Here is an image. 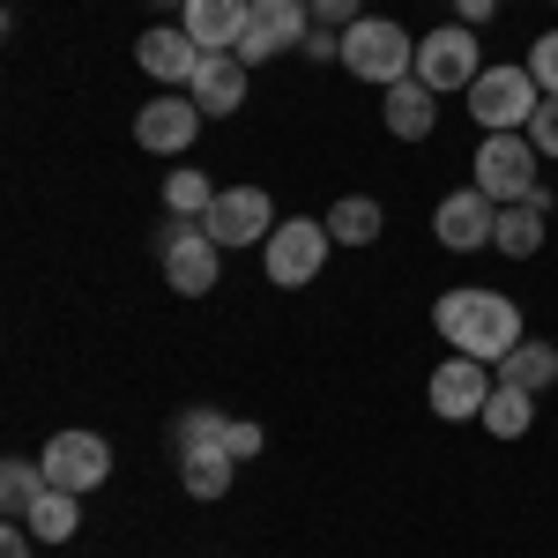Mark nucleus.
Returning a JSON list of instances; mask_svg holds the SVG:
<instances>
[{"mask_svg":"<svg viewBox=\"0 0 558 558\" xmlns=\"http://www.w3.org/2000/svg\"><path fill=\"white\" fill-rule=\"evenodd\" d=\"M432 328L439 343H454V357H476V365H499L507 350L521 343V305L507 291H484V283H462L432 305Z\"/></svg>","mask_w":558,"mask_h":558,"instance_id":"f257e3e1","label":"nucleus"},{"mask_svg":"<svg viewBox=\"0 0 558 558\" xmlns=\"http://www.w3.org/2000/svg\"><path fill=\"white\" fill-rule=\"evenodd\" d=\"M462 97H470V120L484 134H529L536 105H544V89H536V75H529L521 60H492Z\"/></svg>","mask_w":558,"mask_h":558,"instance_id":"f03ea898","label":"nucleus"},{"mask_svg":"<svg viewBox=\"0 0 558 558\" xmlns=\"http://www.w3.org/2000/svg\"><path fill=\"white\" fill-rule=\"evenodd\" d=\"M343 68L357 75V83H410L417 75V38L402 31V23H387V15H357L343 31Z\"/></svg>","mask_w":558,"mask_h":558,"instance_id":"7ed1b4c3","label":"nucleus"},{"mask_svg":"<svg viewBox=\"0 0 558 558\" xmlns=\"http://www.w3.org/2000/svg\"><path fill=\"white\" fill-rule=\"evenodd\" d=\"M328 223L320 216H283L276 231H268V246H260V268H268V283L276 291H305L313 276H320V260H328Z\"/></svg>","mask_w":558,"mask_h":558,"instance_id":"20e7f679","label":"nucleus"},{"mask_svg":"<svg viewBox=\"0 0 558 558\" xmlns=\"http://www.w3.org/2000/svg\"><path fill=\"white\" fill-rule=\"evenodd\" d=\"M157 254H165V283H172L179 299H202L223 276V246L202 231V216H172L165 239H157Z\"/></svg>","mask_w":558,"mask_h":558,"instance_id":"39448f33","label":"nucleus"},{"mask_svg":"<svg viewBox=\"0 0 558 558\" xmlns=\"http://www.w3.org/2000/svg\"><path fill=\"white\" fill-rule=\"evenodd\" d=\"M536 165H544V157H536L529 134H484V142H476V179L470 186H484V194L507 209V202H529V194L544 186Z\"/></svg>","mask_w":558,"mask_h":558,"instance_id":"423d86ee","label":"nucleus"},{"mask_svg":"<svg viewBox=\"0 0 558 558\" xmlns=\"http://www.w3.org/2000/svg\"><path fill=\"white\" fill-rule=\"evenodd\" d=\"M476 75H484V45H476L470 23H439V31H425L417 38V83L425 89H470Z\"/></svg>","mask_w":558,"mask_h":558,"instance_id":"0eeeda50","label":"nucleus"},{"mask_svg":"<svg viewBox=\"0 0 558 558\" xmlns=\"http://www.w3.org/2000/svg\"><path fill=\"white\" fill-rule=\"evenodd\" d=\"M38 470L52 492H97L105 476H112V447H105V432H52L45 439V454H38Z\"/></svg>","mask_w":558,"mask_h":558,"instance_id":"6e6552de","label":"nucleus"},{"mask_svg":"<svg viewBox=\"0 0 558 558\" xmlns=\"http://www.w3.org/2000/svg\"><path fill=\"white\" fill-rule=\"evenodd\" d=\"M202 231H209L223 254H231V246H268V231H276L268 186H223L209 202V216H202Z\"/></svg>","mask_w":558,"mask_h":558,"instance_id":"1a4fd4ad","label":"nucleus"},{"mask_svg":"<svg viewBox=\"0 0 558 558\" xmlns=\"http://www.w3.org/2000/svg\"><path fill=\"white\" fill-rule=\"evenodd\" d=\"M202 120H209V112H202L186 89H157V97L134 112V142H142L149 157H179V149L202 134Z\"/></svg>","mask_w":558,"mask_h":558,"instance_id":"9d476101","label":"nucleus"},{"mask_svg":"<svg viewBox=\"0 0 558 558\" xmlns=\"http://www.w3.org/2000/svg\"><path fill=\"white\" fill-rule=\"evenodd\" d=\"M305 31H313V0H254L246 38H239V60L260 68V60H276L283 45H305Z\"/></svg>","mask_w":558,"mask_h":558,"instance_id":"9b49d317","label":"nucleus"},{"mask_svg":"<svg viewBox=\"0 0 558 558\" xmlns=\"http://www.w3.org/2000/svg\"><path fill=\"white\" fill-rule=\"evenodd\" d=\"M492 231H499V202H492L484 186H462V194H447V202L432 209V239H439L447 254L492 246Z\"/></svg>","mask_w":558,"mask_h":558,"instance_id":"f8f14e48","label":"nucleus"},{"mask_svg":"<svg viewBox=\"0 0 558 558\" xmlns=\"http://www.w3.org/2000/svg\"><path fill=\"white\" fill-rule=\"evenodd\" d=\"M492 387H499V380H492V365H476V357H447V365L425 380V402H432V417L462 425V417H484Z\"/></svg>","mask_w":558,"mask_h":558,"instance_id":"ddd939ff","label":"nucleus"},{"mask_svg":"<svg viewBox=\"0 0 558 558\" xmlns=\"http://www.w3.org/2000/svg\"><path fill=\"white\" fill-rule=\"evenodd\" d=\"M134 68H142L157 89H186L194 68H202V45L186 38V23H157V31L134 38Z\"/></svg>","mask_w":558,"mask_h":558,"instance_id":"4468645a","label":"nucleus"},{"mask_svg":"<svg viewBox=\"0 0 558 558\" xmlns=\"http://www.w3.org/2000/svg\"><path fill=\"white\" fill-rule=\"evenodd\" d=\"M246 15H254V0H186V8H179V23H186V38L202 45V60H216V52H239V38H246Z\"/></svg>","mask_w":558,"mask_h":558,"instance_id":"2eb2a0df","label":"nucleus"},{"mask_svg":"<svg viewBox=\"0 0 558 558\" xmlns=\"http://www.w3.org/2000/svg\"><path fill=\"white\" fill-rule=\"evenodd\" d=\"M186 97H194L209 120H231V112L246 105V60H239V52L202 60V68H194V83H186Z\"/></svg>","mask_w":558,"mask_h":558,"instance_id":"dca6fc26","label":"nucleus"},{"mask_svg":"<svg viewBox=\"0 0 558 558\" xmlns=\"http://www.w3.org/2000/svg\"><path fill=\"white\" fill-rule=\"evenodd\" d=\"M380 120H387L395 142H425V134L439 128V89H425L417 75H410V83H395L380 97Z\"/></svg>","mask_w":558,"mask_h":558,"instance_id":"f3484780","label":"nucleus"},{"mask_svg":"<svg viewBox=\"0 0 558 558\" xmlns=\"http://www.w3.org/2000/svg\"><path fill=\"white\" fill-rule=\"evenodd\" d=\"M231 476H239V454H231V447H194V454H179V484H186V499H223Z\"/></svg>","mask_w":558,"mask_h":558,"instance_id":"a211bd4d","label":"nucleus"},{"mask_svg":"<svg viewBox=\"0 0 558 558\" xmlns=\"http://www.w3.org/2000/svg\"><path fill=\"white\" fill-rule=\"evenodd\" d=\"M320 223H328V239H336V246H373L387 216H380V202H373V194H343V202L320 216Z\"/></svg>","mask_w":558,"mask_h":558,"instance_id":"6ab92c4d","label":"nucleus"},{"mask_svg":"<svg viewBox=\"0 0 558 558\" xmlns=\"http://www.w3.org/2000/svg\"><path fill=\"white\" fill-rule=\"evenodd\" d=\"M476 425L492 432V439H521V432L536 425V395L529 387H514V380H499L492 387V402H484V417Z\"/></svg>","mask_w":558,"mask_h":558,"instance_id":"aec40b11","label":"nucleus"},{"mask_svg":"<svg viewBox=\"0 0 558 558\" xmlns=\"http://www.w3.org/2000/svg\"><path fill=\"white\" fill-rule=\"evenodd\" d=\"M23 529H31L38 544H68V536L83 529V507H75V492H52V484H45V492H38V507L23 514Z\"/></svg>","mask_w":558,"mask_h":558,"instance_id":"412c9836","label":"nucleus"},{"mask_svg":"<svg viewBox=\"0 0 558 558\" xmlns=\"http://www.w3.org/2000/svg\"><path fill=\"white\" fill-rule=\"evenodd\" d=\"M492 246H499L507 260H529L536 246H544V209H536V202H507V209H499V231H492Z\"/></svg>","mask_w":558,"mask_h":558,"instance_id":"4be33fe9","label":"nucleus"},{"mask_svg":"<svg viewBox=\"0 0 558 558\" xmlns=\"http://www.w3.org/2000/svg\"><path fill=\"white\" fill-rule=\"evenodd\" d=\"M499 380H514V387H529V395H544V387L558 380V350H551V343H529V336H521V343L499 357Z\"/></svg>","mask_w":558,"mask_h":558,"instance_id":"5701e85b","label":"nucleus"},{"mask_svg":"<svg viewBox=\"0 0 558 558\" xmlns=\"http://www.w3.org/2000/svg\"><path fill=\"white\" fill-rule=\"evenodd\" d=\"M38 492H45L38 462H23V454H8V462H0V507H8V521L31 514V507H38Z\"/></svg>","mask_w":558,"mask_h":558,"instance_id":"b1692460","label":"nucleus"},{"mask_svg":"<svg viewBox=\"0 0 558 558\" xmlns=\"http://www.w3.org/2000/svg\"><path fill=\"white\" fill-rule=\"evenodd\" d=\"M216 194H223V186H216L209 172H194V165H179V172L165 179V209H172V216H209Z\"/></svg>","mask_w":558,"mask_h":558,"instance_id":"393cba45","label":"nucleus"},{"mask_svg":"<svg viewBox=\"0 0 558 558\" xmlns=\"http://www.w3.org/2000/svg\"><path fill=\"white\" fill-rule=\"evenodd\" d=\"M172 439H179V454H194V447H223L231 439V417L223 410H186L172 425Z\"/></svg>","mask_w":558,"mask_h":558,"instance_id":"a878e982","label":"nucleus"},{"mask_svg":"<svg viewBox=\"0 0 558 558\" xmlns=\"http://www.w3.org/2000/svg\"><path fill=\"white\" fill-rule=\"evenodd\" d=\"M529 75H536V89H544V97H558V23L529 45Z\"/></svg>","mask_w":558,"mask_h":558,"instance_id":"bb28decb","label":"nucleus"},{"mask_svg":"<svg viewBox=\"0 0 558 558\" xmlns=\"http://www.w3.org/2000/svg\"><path fill=\"white\" fill-rule=\"evenodd\" d=\"M529 142H536V157H544V165H558V97H544V105H536Z\"/></svg>","mask_w":558,"mask_h":558,"instance_id":"cd10ccee","label":"nucleus"},{"mask_svg":"<svg viewBox=\"0 0 558 558\" xmlns=\"http://www.w3.org/2000/svg\"><path fill=\"white\" fill-rule=\"evenodd\" d=\"M365 15V0H313V23H328V31H350Z\"/></svg>","mask_w":558,"mask_h":558,"instance_id":"c85d7f7f","label":"nucleus"},{"mask_svg":"<svg viewBox=\"0 0 558 558\" xmlns=\"http://www.w3.org/2000/svg\"><path fill=\"white\" fill-rule=\"evenodd\" d=\"M299 52H305V60H343V31H328V23H313Z\"/></svg>","mask_w":558,"mask_h":558,"instance_id":"c756f323","label":"nucleus"},{"mask_svg":"<svg viewBox=\"0 0 558 558\" xmlns=\"http://www.w3.org/2000/svg\"><path fill=\"white\" fill-rule=\"evenodd\" d=\"M223 447H231L239 462H254V454H260V425H246V417H231V439H223Z\"/></svg>","mask_w":558,"mask_h":558,"instance_id":"7c9ffc66","label":"nucleus"},{"mask_svg":"<svg viewBox=\"0 0 558 558\" xmlns=\"http://www.w3.org/2000/svg\"><path fill=\"white\" fill-rule=\"evenodd\" d=\"M499 15V0H454V23H470V31H484Z\"/></svg>","mask_w":558,"mask_h":558,"instance_id":"2f4dec72","label":"nucleus"},{"mask_svg":"<svg viewBox=\"0 0 558 558\" xmlns=\"http://www.w3.org/2000/svg\"><path fill=\"white\" fill-rule=\"evenodd\" d=\"M31 544H38V536H31L23 521H8V529H0V558H31Z\"/></svg>","mask_w":558,"mask_h":558,"instance_id":"473e14b6","label":"nucleus"},{"mask_svg":"<svg viewBox=\"0 0 558 558\" xmlns=\"http://www.w3.org/2000/svg\"><path fill=\"white\" fill-rule=\"evenodd\" d=\"M149 8H186V0H149Z\"/></svg>","mask_w":558,"mask_h":558,"instance_id":"72a5a7b5","label":"nucleus"}]
</instances>
